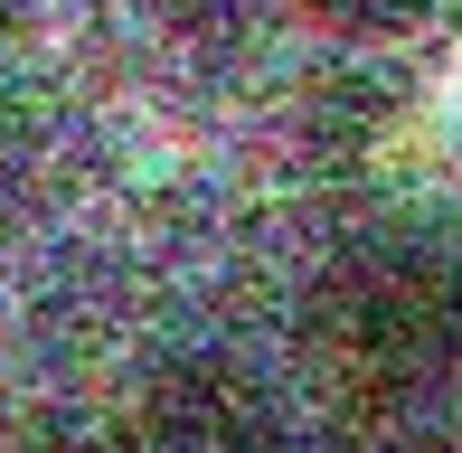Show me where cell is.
Masks as SVG:
<instances>
[{
    "mask_svg": "<svg viewBox=\"0 0 462 453\" xmlns=\"http://www.w3.org/2000/svg\"><path fill=\"white\" fill-rule=\"evenodd\" d=\"M321 340L368 387H462V255L368 245L321 283Z\"/></svg>",
    "mask_w": 462,
    "mask_h": 453,
    "instance_id": "6da1fadb",
    "label": "cell"
},
{
    "mask_svg": "<svg viewBox=\"0 0 462 453\" xmlns=\"http://www.w3.org/2000/svg\"><path fill=\"white\" fill-rule=\"evenodd\" d=\"M142 453H274V397L236 359H171L142 397Z\"/></svg>",
    "mask_w": 462,
    "mask_h": 453,
    "instance_id": "7a4b0ae2",
    "label": "cell"
},
{
    "mask_svg": "<svg viewBox=\"0 0 462 453\" xmlns=\"http://www.w3.org/2000/svg\"><path fill=\"white\" fill-rule=\"evenodd\" d=\"M292 10H302L321 38H340V48H387V38L425 29L434 0H292Z\"/></svg>",
    "mask_w": 462,
    "mask_h": 453,
    "instance_id": "3957f363",
    "label": "cell"
},
{
    "mask_svg": "<svg viewBox=\"0 0 462 453\" xmlns=\"http://www.w3.org/2000/svg\"><path fill=\"white\" fill-rule=\"evenodd\" d=\"M142 10H152L161 29H180V38H226L245 19V0H142Z\"/></svg>",
    "mask_w": 462,
    "mask_h": 453,
    "instance_id": "277c9868",
    "label": "cell"
},
{
    "mask_svg": "<svg viewBox=\"0 0 462 453\" xmlns=\"http://www.w3.org/2000/svg\"><path fill=\"white\" fill-rule=\"evenodd\" d=\"M19 161H29V123H19V105L0 95V190L19 180Z\"/></svg>",
    "mask_w": 462,
    "mask_h": 453,
    "instance_id": "5b68a950",
    "label": "cell"
},
{
    "mask_svg": "<svg viewBox=\"0 0 462 453\" xmlns=\"http://www.w3.org/2000/svg\"><path fill=\"white\" fill-rule=\"evenodd\" d=\"M29 10H38V0H0V38H10L19 19H29Z\"/></svg>",
    "mask_w": 462,
    "mask_h": 453,
    "instance_id": "8992f818",
    "label": "cell"
}]
</instances>
